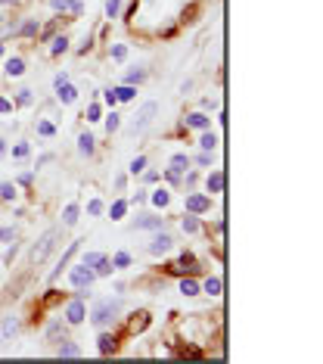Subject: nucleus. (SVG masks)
Returning a JSON list of instances; mask_svg holds the SVG:
<instances>
[{"label":"nucleus","instance_id":"30","mask_svg":"<svg viewBox=\"0 0 323 364\" xmlns=\"http://www.w3.org/2000/svg\"><path fill=\"white\" fill-rule=\"evenodd\" d=\"M143 165H146V159H143V156H137V159L131 162V171H134V174H137V171H143Z\"/></svg>","mask_w":323,"mask_h":364},{"label":"nucleus","instance_id":"11","mask_svg":"<svg viewBox=\"0 0 323 364\" xmlns=\"http://www.w3.org/2000/svg\"><path fill=\"white\" fill-rule=\"evenodd\" d=\"M186 265H193V256H183L177 265H171L168 271H171V274H186V271H193V268H186Z\"/></svg>","mask_w":323,"mask_h":364},{"label":"nucleus","instance_id":"44","mask_svg":"<svg viewBox=\"0 0 323 364\" xmlns=\"http://www.w3.org/2000/svg\"><path fill=\"white\" fill-rule=\"evenodd\" d=\"M0 53H3V44H0Z\"/></svg>","mask_w":323,"mask_h":364},{"label":"nucleus","instance_id":"17","mask_svg":"<svg viewBox=\"0 0 323 364\" xmlns=\"http://www.w3.org/2000/svg\"><path fill=\"white\" fill-rule=\"evenodd\" d=\"M221 187H224V174H211V177H208V190L218 193Z\"/></svg>","mask_w":323,"mask_h":364},{"label":"nucleus","instance_id":"18","mask_svg":"<svg viewBox=\"0 0 323 364\" xmlns=\"http://www.w3.org/2000/svg\"><path fill=\"white\" fill-rule=\"evenodd\" d=\"M205 293L208 296H218L221 293V280H218V277H208V280H205Z\"/></svg>","mask_w":323,"mask_h":364},{"label":"nucleus","instance_id":"38","mask_svg":"<svg viewBox=\"0 0 323 364\" xmlns=\"http://www.w3.org/2000/svg\"><path fill=\"white\" fill-rule=\"evenodd\" d=\"M115 265H118V268H124V265H131V256H124V252H121V256H115Z\"/></svg>","mask_w":323,"mask_h":364},{"label":"nucleus","instance_id":"8","mask_svg":"<svg viewBox=\"0 0 323 364\" xmlns=\"http://www.w3.org/2000/svg\"><path fill=\"white\" fill-rule=\"evenodd\" d=\"M208 206H211L208 196H190V199H186V209H190V212H205Z\"/></svg>","mask_w":323,"mask_h":364},{"label":"nucleus","instance_id":"4","mask_svg":"<svg viewBox=\"0 0 323 364\" xmlns=\"http://www.w3.org/2000/svg\"><path fill=\"white\" fill-rule=\"evenodd\" d=\"M72 283L78 286V290H84V286H90V283H93V271H90L87 265L75 268V271H72Z\"/></svg>","mask_w":323,"mask_h":364},{"label":"nucleus","instance_id":"26","mask_svg":"<svg viewBox=\"0 0 323 364\" xmlns=\"http://www.w3.org/2000/svg\"><path fill=\"white\" fill-rule=\"evenodd\" d=\"M152 202H156V206H168V193L165 190H156V193H152Z\"/></svg>","mask_w":323,"mask_h":364},{"label":"nucleus","instance_id":"39","mask_svg":"<svg viewBox=\"0 0 323 364\" xmlns=\"http://www.w3.org/2000/svg\"><path fill=\"white\" fill-rule=\"evenodd\" d=\"M19 103H22V106L31 103V90H19Z\"/></svg>","mask_w":323,"mask_h":364},{"label":"nucleus","instance_id":"20","mask_svg":"<svg viewBox=\"0 0 323 364\" xmlns=\"http://www.w3.org/2000/svg\"><path fill=\"white\" fill-rule=\"evenodd\" d=\"M65 50H69V41H65V38H56V41H53V56L65 53Z\"/></svg>","mask_w":323,"mask_h":364},{"label":"nucleus","instance_id":"42","mask_svg":"<svg viewBox=\"0 0 323 364\" xmlns=\"http://www.w3.org/2000/svg\"><path fill=\"white\" fill-rule=\"evenodd\" d=\"M87 115H90V122H93V118H100V106H90V109H87Z\"/></svg>","mask_w":323,"mask_h":364},{"label":"nucleus","instance_id":"28","mask_svg":"<svg viewBox=\"0 0 323 364\" xmlns=\"http://www.w3.org/2000/svg\"><path fill=\"white\" fill-rule=\"evenodd\" d=\"M183 231H186V234L199 231V221H196V218H183Z\"/></svg>","mask_w":323,"mask_h":364},{"label":"nucleus","instance_id":"24","mask_svg":"<svg viewBox=\"0 0 323 364\" xmlns=\"http://www.w3.org/2000/svg\"><path fill=\"white\" fill-rule=\"evenodd\" d=\"M134 94H137L134 87H118V90H115V97H118V100H134Z\"/></svg>","mask_w":323,"mask_h":364},{"label":"nucleus","instance_id":"27","mask_svg":"<svg viewBox=\"0 0 323 364\" xmlns=\"http://www.w3.org/2000/svg\"><path fill=\"white\" fill-rule=\"evenodd\" d=\"M59 355H65V358H78L81 352H78V349H75V345L69 343V345H62V349H59Z\"/></svg>","mask_w":323,"mask_h":364},{"label":"nucleus","instance_id":"29","mask_svg":"<svg viewBox=\"0 0 323 364\" xmlns=\"http://www.w3.org/2000/svg\"><path fill=\"white\" fill-rule=\"evenodd\" d=\"M13 156L16 159H25V156H28V143H19V147L13 150Z\"/></svg>","mask_w":323,"mask_h":364},{"label":"nucleus","instance_id":"3","mask_svg":"<svg viewBox=\"0 0 323 364\" xmlns=\"http://www.w3.org/2000/svg\"><path fill=\"white\" fill-rule=\"evenodd\" d=\"M115 311H118V302H100V305L93 308V324H106V321H112Z\"/></svg>","mask_w":323,"mask_h":364},{"label":"nucleus","instance_id":"6","mask_svg":"<svg viewBox=\"0 0 323 364\" xmlns=\"http://www.w3.org/2000/svg\"><path fill=\"white\" fill-rule=\"evenodd\" d=\"M165 249H171V236H168V234H159L156 240L149 243V252H152V256H159V252H165Z\"/></svg>","mask_w":323,"mask_h":364},{"label":"nucleus","instance_id":"36","mask_svg":"<svg viewBox=\"0 0 323 364\" xmlns=\"http://www.w3.org/2000/svg\"><path fill=\"white\" fill-rule=\"evenodd\" d=\"M35 31H38V22H25L22 25V35H35Z\"/></svg>","mask_w":323,"mask_h":364},{"label":"nucleus","instance_id":"22","mask_svg":"<svg viewBox=\"0 0 323 364\" xmlns=\"http://www.w3.org/2000/svg\"><path fill=\"white\" fill-rule=\"evenodd\" d=\"M137 227H140V231H143V227H162V218H140Z\"/></svg>","mask_w":323,"mask_h":364},{"label":"nucleus","instance_id":"15","mask_svg":"<svg viewBox=\"0 0 323 364\" xmlns=\"http://www.w3.org/2000/svg\"><path fill=\"white\" fill-rule=\"evenodd\" d=\"M6 72H10V75H22V72H25V63L16 56V59H10V63H6Z\"/></svg>","mask_w":323,"mask_h":364},{"label":"nucleus","instance_id":"1","mask_svg":"<svg viewBox=\"0 0 323 364\" xmlns=\"http://www.w3.org/2000/svg\"><path fill=\"white\" fill-rule=\"evenodd\" d=\"M56 240H59V231H56V227H53V231H47V234L38 240V246L31 249V261H35V265H40V261H44V258L50 256V252H53Z\"/></svg>","mask_w":323,"mask_h":364},{"label":"nucleus","instance_id":"41","mask_svg":"<svg viewBox=\"0 0 323 364\" xmlns=\"http://www.w3.org/2000/svg\"><path fill=\"white\" fill-rule=\"evenodd\" d=\"M10 109H13V103H10V100H3V97H0V112H10Z\"/></svg>","mask_w":323,"mask_h":364},{"label":"nucleus","instance_id":"35","mask_svg":"<svg viewBox=\"0 0 323 364\" xmlns=\"http://www.w3.org/2000/svg\"><path fill=\"white\" fill-rule=\"evenodd\" d=\"M124 209H127L124 202H115V206H112V218H121V215H124Z\"/></svg>","mask_w":323,"mask_h":364},{"label":"nucleus","instance_id":"10","mask_svg":"<svg viewBox=\"0 0 323 364\" xmlns=\"http://www.w3.org/2000/svg\"><path fill=\"white\" fill-rule=\"evenodd\" d=\"M115 336H109V333H103V336H100V352H103V355H109V352H115Z\"/></svg>","mask_w":323,"mask_h":364},{"label":"nucleus","instance_id":"12","mask_svg":"<svg viewBox=\"0 0 323 364\" xmlns=\"http://www.w3.org/2000/svg\"><path fill=\"white\" fill-rule=\"evenodd\" d=\"M13 333H16V321L6 318L3 324H0V345H3V340H6V336H13Z\"/></svg>","mask_w":323,"mask_h":364},{"label":"nucleus","instance_id":"13","mask_svg":"<svg viewBox=\"0 0 323 364\" xmlns=\"http://www.w3.org/2000/svg\"><path fill=\"white\" fill-rule=\"evenodd\" d=\"M78 150H81L84 156L93 153V137H90V134H81V137H78Z\"/></svg>","mask_w":323,"mask_h":364},{"label":"nucleus","instance_id":"7","mask_svg":"<svg viewBox=\"0 0 323 364\" xmlns=\"http://www.w3.org/2000/svg\"><path fill=\"white\" fill-rule=\"evenodd\" d=\"M65 318H69V324H81V321H84V305H81V302H72L69 311H65Z\"/></svg>","mask_w":323,"mask_h":364},{"label":"nucleus","instance_id":"5","mask_svg":"<svg viewBox=\"0 0 323 364\" xmlns=\"http://www.w3.org/2000/svg\"><path fill=\"white\" fill-rule=\"evenodd\" d=\"M146 327H149V315H146V311H137V315L127 321V330H131V333H143Z\"/></svg>","mask_w":323,"mask_h":364},{"label":"nucleus","instance_id":"40","mask_svg":"<svg viewBox=\"0 0 323 364\" xmlns=\"http://www.w3.org/2000/svg\"><path fill=\"white\" fill-rule=\"evenodd\" d=\"M0 240H3V243L13 240V231H10V227H3V231H0Z\"/></svg>","mask_w":323,"mask_h":364},{"label":"nucleus","instance_id":"32","mask_svg":"<svg viewBox=\"0 0 323 364\" xmlns=\"http://www.w3.org/2000/svg\"><path fill=\"white\" fill-rule=\"evenodd\" d=\"M106 128H109V134H112V131H118V115H115V112L106 118Z\"/></svg>","mask_w":323,"mask_h":364},{"label":"nucleus","instance_id":"33","mask_svg":"<svg viewBox=\"0 0 323 364\" xmlns=\"http://www.w3.org/2000/svg\"><path fill=\"white\" fill-rule=\"evenodd\" d=\"M118 3H121V0H106V13L115 16V13H118Z\"/></svg>","mask_w":323,"mask_h":364},{"label":"nucleus","instance_id":"19","mask_svg":"<svg viewBox=\"0 0 323 364\" xmlns=\"http://www.w3.org/2000/svg\"><path fill=\"white\" fill-rule=\"evenodd\" d=\"M190 125H193V128H205V125H208V118L202 115V112H193V115H190Z\"/></svg>","mask_w":323,"mask_h":364},{"label":"nucleus","instance_id":"31","mask_svg":"<svg viewBox=\"0 0 323 364\" xmlns=\"http://www.w3.org/2000/svg\"><path fill=\"white\" fill-rule=\"evenodd\" d=\"M143 78H146V72H143V69H137V72H131V75H127V84H134V81H143Z\"/></svg>","mask_w":323,"mask_h":364},{"label":"nucleus","instance_id":"37","mask_svg":"<svg viewBox=\"0 0 323 364\" xmlns=\"http://www.w3.org/2000/svg\"><path fill=\"white\" fill-rule=\"evenodd\" d=\"M0 196H3V199H13V187H10V184H0Z\"/></svg>","mask_w":323,"mask_h":364},{"label":"nucleus","instance_id":"2","mask_svg":"<svg viewBox=\"0 0 323 364\" xmlns=\"http://www.w3.org/2000/svg\"><path fill=\"white\" fill-rule=\"evenodd\" d=\"M156 112H159V106H156V103H143V106H140V112L134 115V131H137V134H140V131H146L149 125H152V115H156Z\"/></svg>","mask_w":323,"mask_h":364},{"label":"nucleus","instance_id":"9","mask_svg":"<svg viewBox=\"0 0 323 364\" xmlns=\"http://www.w3.org/2000/svg\"><path fill=\"white\" fill-rule=\"evenodd\" d=\"M56 94H59V100H62V103H75V87H72L69 81H65V84H59V87H56Z\"/></svg>","mask_w":323,"mask_h":364},{"label":"nucleus","instance_id":"16","mask_svg":"<svg viewBox=\"0 0 323 364\" xmlns=\"http://www.w3.org/2000/svg\"><path fill=\"white\" fill-rule=\"evenodd\" d=\"M181 293L196 296V293H199V283H196V280H186V277H183V280H181Z\"/></svg>","mask_w":323,"mask_h":364},{"label":"nucleus","instance_id":"25","mask_svg":"<svg viewBox=\"0 0 323 364\" xmlns=\"http://www.w3.org/2000/svg\"><path fill=\"white\" fill-rule=\"evenodd\" d=\"M218 147V137L215 134H205V137H202V150H215Z\"/></svg>","mask_w":323,"mask_h":364},{"label":"nucleus","instance_id":"21","mask_svg":"<svg viewBox=\"0 0 323 364\" xmlns=\"http://www.w3.org/2000/svg\"><path fill=\"white\" fill-rule=\"evenodd\" d=\"M186 162H190L186 156H174V159H171V171H183V168H186Z\"/></svg>","mask_w":323,"mask_h":364},{"label":"nucleus","instance_id":"43","mask_svg":"<svg viewBox=\"0 0 323 364\" xmlns=\"http://www.w3.org/2000/svg\"><path fill=\"white\" fill-rule=\"evenodd\" d=\"M0 25H3V16H0Z\"/></svg>","mask_w":323,"mask_h":364},{"label":"nucleus","instance_id":"14","mask_svg":"<svg viewBox=\"0 0 323 364\" xmlns=\"http://www.w3.org/2000/svg\"><path fill=\"white\" fill-rule=\"evenodd\" d=\"M93 268H97V274H109V271H112V261H109L106 256H100L97 261H93Z\"/></svg>","mask_w":323,"mask_h":364},{"label":"nucleus","instance_id":"34","mask_svg":"<svg viewBox=\"0 0 323 364\" xmlns=\"http://www.w3.org/2000/svg\"><path fill=\"white\" fill-rule=\"evenodd\" d=\"M38 131L44 134V137H50V134H53V125H50V122H40V125H38Z\"/></svg>","mask_w":323,"mask_h":364},{"label":"nucleus","instance_id":"23","mask_svg":"<svg viewBox=\"0 0 323 364\" xmlns=\"http://www.w3.org/2000/svg\"><path fill=\"white\" fill-rule=\"evenodd\" d=\"M75 221H78V206H69V209H65V224H75Z\"/></svg>","mask_w":323,"mask_h":364}]
</instances>
